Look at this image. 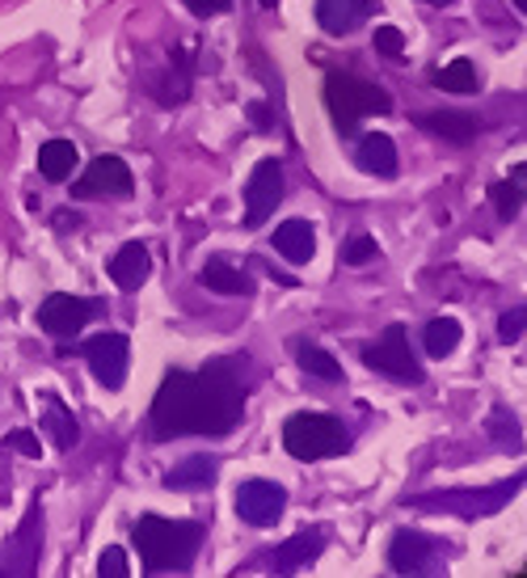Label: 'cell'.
<instances>
[{"instance_id":"6da1fadb","label":"cell","mask_w":527,"mask_h":578,"mask_svg":"<svg viewBox=\"0 0 527 578\" xmlns=\"http://www.w3.org/2000/svg\"><path fill=\"white\" fill-rule=\"evenodd\" d=\"M258 363L249 351L216 355L203 367H169L148 406V439H228L245 422Z\"/></svg>"},{"instance_id":"7a4b0ae2","label":"cell","mask_w":527,"mask_h":578,"mask_svg":"<svg viewBox=\"0 0 527 578\" xmlns=\"http://www.w3.org/2000/svg\"><path fill=\"white\" fill-rule=\"evenodd\" d=\"M203 540H207V520H169L144 511L131 524V545L140 554L144 575H191Z\"/></svg>"},{"instance_id":"3957f363","label":"cell","mask_w":527,"mask_h":578,"mask_svg":"<svg viewBox=\"0 0 527 578\" xmlns=\"http://www.w3.org/2000/svg\"><path fill=\"white\" fill-rule=\"evenodd\" d=\"M519 490H524V473L494 485H455V490H431V494H406L401 503L413 511H443L464 524H477V520H494Z\"/></svg>"},{"instance_id":"277c9868","label":"cell","mask_w":527,"mask_h":578,"mask_svg":"<svg viewBox=\"0 0 527 578\" xmlns=\"http://www.w3.org/2000/svg\"><path fill=\"white\" fill-rule=\"evenodd\" d=\"M355 448V431L325 410H300L283 422V452L300 464H316V460H337Z\"/></svg>"},{"instance_id":"5b68a950","label":"cell","mask_w":527,"mask_h":578,"mask_svg":"<svg viewBox=\"0 0 527 578\" xmlns=\"http://www.w3.org/2000/svg\"><path fill=\"white\" fill-rule=\"evenodd\" d=\"M325 106L334 115V127L342 136H359V122L372 115H392V94L376 85V81H363L351 73H330L325 76Z\"/></svg>"},{"instance_id":"8992f818","label":"cell","mask_w":527,"mask_h":578,"mask_svg":"<svg viewBox=\"0 0 527 578\" xmlns=\"http://www.w3.org/2000/svg\"><path fill=\"white\" fill-rule=\"evenodd\" d=\"M359 360L367 372H376V376L392 381V385H401V388L427 385V367H422V360L413 355V346H409V330L401 325V321L384 325L380 338L363 342Z\"/></svg>"},{"instance_id":"52a82bcc","label":"cell","mask_w":527,"mask_h":578,"mask_svg":"<svg viewBox=\"0 0 527 578\" xmlns=\"http://www.w3.org/2000/svg\"><path fill=\"white\" fill-rule=\"evenodd\" d=\"M384 561H388L392 575H409V578L448 575V566H452V545L422 528H397L388 536Z\"/></svg>"},{"instance_id":"ba28073f","label":"cell","mask_w":527,"mask_h":578,"mask_svg":"<svg viewBox=\"0 0 527 578\" xmlns=\"http://www.w3.org/2000/svg\"><path fill=\"white\" fill-rule=\"evenodd\" d=\"M43 540H47V511L43 499L34 494L25 506L22 524L9 532V540L0 545V575L9 578H34L43 566Z\"/></svg>"},{"instance_id":"9c48e42d","label":"cell","mask_w":527,"mask_h":578,"mask_svg":"<svg viewBox=\"0 0 527 578\" xmlns=\"http://www.w3.org/2000/svg\"><path fill=\"white\" fill-rule=\"evenodd\" d=\"M194 76H198V43H178L169 47L165 64L144 76V94L165 110L186 106L194 94Z\"/></svg>"},{"instance_id":"30bf717a","label":"cell","mask_w":527,"mask_h":578,"mask_svg":"<svg viewBox=\"0 0 527 578\" xmlns=\"http://www.w3.org/2000/svg\"><path fill=\"white\" fill-rule=\"evenodd\" d=\"M73 355L85 360L89 376H94L106 393H122L127 372H131V338L119 334V330H101V334L85 338Z\"/></svg>"},{"instance_id":"8fae6325","label":"cell","mask_w":527,"mask_h":578,"mask_svg":"<svg viewBox=\"0 0 527 578\" xmlns=\"http://www.w3.org/2000/svg\"><path fill=\"white\" fill-rule=\"evenodd\" d=\"M283 194H288V169H283L279 157H262L258 165L249 169V182H245V216H240V224L249 233L266 228L270 216L279 212Z\"/></svg>"},{"instance_id":"7c38bea8","label":"cell","mask_w":527,"mask_h":578,"mask_svg":"<svg viewBox=\"0 0 527 578\" xmlns=\"http://www.w3.org/2000/svg\"><path fill=\"white\" fill-rule=\"evenodd\" d=\"M106 313V300L101 296H73V291H51L47 300L39 304V330L60 342H73L85 334V325L94 317Z\"/></svg>"},{"instance_id":"4fadbf2b","label":"cell","mask_w":527,"mask_h":578,"mask_svg":"<svg viewBox=\"0 0 527 578\" xmlns=\"http://www.w3.org/2000/svg\"><path fill=\"white\" fill-rule=\"evenodd\" d=\"M136 194V173L131 165L115 157V152H106V157H94L85 173L73 182V199L76 203H122V199H131Z\"/></svg>"},{"instance_id":"5bb4252c","label":"cell","mask_w":527,"mask_h":578,"mask_svg":"<svg viewBox=\"0 0 527 578\" xmlns=\"http://www.w3.org/2000/svg\"><path fill=\"white\" fill-rule=\"evenodd\" d=\"M288 503V485L270 482V478H245V482H237V494H233V511L249 528H275L283 520Z\"/></svg>"},{"instance_id":"9a60e30c","label":"cell","mask_w":527,"mask_h":578,"mask_svg":"<svg viewBox=\"0 0 527 578\" xmlns=\"http://www.w3.org/2000/svg\"><path fill=\"white\" fill-rule=\"evenodd\" d=\"M330 549V532L325 528H304L288 536V540H279L275 549H262L258 557V566L270 570V575H300V570H309L316 566V557Z\"/></svg>"},{"instance_id":"2e32d148","label":"cell","mask_w":527,"mask_h":578,"mask_svg":"<svg viewBox=\"0 0 527 578\" xmlns=\"http://www.w3.org/2000/svg\"><path fill=\"white\" fill-rule=\"evenodd\" d=\"M372 13H380V0H316V25H321V34H330V39H346V34H355Z\"/></svg>"},{"instance_id":"e0dca14e","label":"cell","mask_w":527,"mask_h":578,"mask_svg":"<svg viewBox=\"0 0 527 578\" xmlns=\"http://www.w3.org/2000/svg\"><path fill=\"white\" fill-rule=\"evenodd\" d=\"M219 482V460L212 452H194V457L178 460L173 469H165V485L169 494H207V490H216Z\"/></svg>"},{"instance_id":"ac0fdd59","label":"cell","mask_w":527,"mask_h":578,"mask_svg":"<svg viewBox=\"0 0 527 578\" xmlns=\"http://www.w3.org/2000/svg\"><path fill=\"white\" fill-rule=\"evenodd\" d=\"M409 119H413V127H422L427 136H439L448 144H473L485 131V122L477 115H469V110H418Z\"/></svg>"},{"instance_id":"d6986e66","label":"cell","mask_w":527,"mask_h":578,"mask_svg":"<svg viewBox=\"0 0 527 578\" xmlns=\"http://www.w3.org/2000/svg\"><path fill=\"white\" fill-rule=\"evenodd\" d=\"M355 169L372 173V178H397L401 173V152H397V140L384 136V131H367L355 140Z\"/></svg>"},{"instance_id":"ffe728a7","label":"cell","mask_w":527,"mask_h":578,"mask_svg":"<svg viewBox=\"0 0 527 578\" xmlns=\"http://www.w3.org/2000/svg\"><path fill=\"white\" fill-rule=\"evenodd\" d=\"M198 283L207 291H216V296H240V300H249V296L258 291L249 266L228 263V258H219V254H212L207 263L198 266Z\"/></svg>"},{"instance_id":"44dd1931","label":"cell","mask_w":527,"mask_h":578,"mask_svg":"<svg viewBox=\"0 0 527 578\" xmlns=\"http://www.w3.org/2000/svg\"><path fill=\"white\" fill-rule=\"evenodd\" d=\"M270 249L288 266H309L312 258H316V228L300 216L283 220V224L270 233Z\"/></svg>"},{"instance_id":"7402d4cb","label":"cell","mask_w":527,"mask_h":578,"mask_svg":"<svg viewBox=\"0 0 527 578\" xmlns=\"http://www.w3.org/2000/svg\"><path fill=\"white\" fill-rule=\"evenodd\" d=\"M106 275H110V283H119V291H140L152 275V249L144 242H127L110 254Z\"/></svg>"},{"instance_id":"603a6c76","label":"cell","mask_w":527,"mask_h":578,"mask_svg":"<svg viewBox=\"0 0 527 578\" xmlns=\"http://www.w3.org/2000/svg\"><path fill=\"white\" fill-rule=\"evenodd\" d=\"M291 360L295 367L304 372V376H316V381H325V385H346V372H342V363L334 360V351H325L321 342H312V338H291Z\"/></svg>"},{"instance_id":"cb8c5ba5","label":"cell","mask_w":527,"mask_h":578,"mask_svg":"<svg viewBox=\"0 0 527 578\" xmlns=\"http://www.w3.org/2000/svg\"><path fill=\"white\" fill-rule=\"evenodd\" d=\"M43 431L55 443V452H73L80 443V422L60 393H43Z\"/></svg>"},{"instance_id":"d4e9b609","label":"cell","mask_w":527,"mask_h":578,"mask_svg":"<svg viewBox=\"0 0 527 578\" xmlns=\"http://www.w3.org/2000/svg\"><path fill=\"white\" fill-rule=\"evenodd\" d=\"M76 161H80V148H76L73 140H64V136L39 144V178L51 182V186H64V182L73 178Z\"/></svg>"},{"instance_id":"484cf974","label":"cell","mask_w":527,"mask_h":578,"mask_svg":"<svg viewBox=\"0 0 527 578\" xmlns=\"http://www.w3.org/2000/svg\"><path fill=\"white\" fill-rule=\"evenodd\" d=\"M431 85H434V89H443V94H460V97L481 94L477 60H469V55H455V60H448L443 68H431Z\"/></svg>"},{"instance_id":"4316f807","label":"cell","mask_w":527,"mask_h":578,"mask_svg":"<svg viewBox=\"0 0 527 578\" xmlns=\"http://www.w3.org/2000/svg\"><path fill=\"white\" fill-rule=\"evenodd\" d=\"M460 342H464V325H460L455 317H431V321L422 325V351H427L431 360H448V355H455Z\"/></svg>"},{"instance_id":"83f0119b","label":"cell","mask_w":527,"mask_h":578,"mask_svg":"<svg viewBox=\"0 0 527 578\" xmlns=\"http://www.w3.org/2000/svg\"><path fill=\"white\" fill-rule=\"evenodd\" d=\"M485 435L494 439L498 452H524V427H519V414L506 410V406H494L490 418H485Z\"/></svg>"},{"instance_id":"f1b7e54d","label":"cell","mask_w":527,"mask_h":578,"mask_svg":"<svg viewBox=\"0 0 527 578\" xmlns=\"http://www.w3.org/2000/svg\"><path fill=\"white\" fill-rule=\"evenodd\" d=\"M490 203L498 207V220L503 224H510V220H519V212H524V178H506V182H494L490 186Z\"/></svg>"},{"instance_id":"f546056e","label":"cell","mask_w":527,"mask_h":578,"mask_svg":"<svg viewBox=\"0 0 527 578\" xmlns=\"http://www.w3.org/2000/svg\"><path fill=\"white\" fill-rule=\"evenodd\" d=\"M337 258H342V266H372V263H380V242H376V237H367V233H355V237H346V242H342Z\"/></svg>"},{"instance_id":"4dcf8cb0","label":"cell","mask_w":527,"mask_h":578,"mask_svg":"<svg viewBox=\"0 0 527 578\" xmlns=\"http://www.w3.org/2000/svg\"><path fill=\"white\" fill-rule=\"evenodd\" d=\"M4 452H18V457H25V460H39L43 457V443H39V435L34 431L18 427V431H9L4 439H0V457H4Z\"/></svg>"},{"instance_id":"1f68e13d","label":"cell","mask_w":527,"mask_h":578,"mask_svg":"<svg viewBox=\"0 0 527 578\" xmlns=\"http://www.w3.org/2000/svg\"><path fill=\"white\" fill-rule=\"evenodd\" d=\"M127 575H131L127 549L122 545H106L101 557H97V578H127Z\"/></svg>"},{"instance_id":"d6a6232c","label":"cell","mask_w":527,"mask_h":578,"mask_svg":"<svg viewBox=\"0 0 527 578\" xmlns=\"http://www.w3.org/2000/svg\"><path fill=\"white\" fill-rule=\"evenodd\" d=\"M372 47L380 51L384 60H401V51H406V34H401L397 25H376V34H372Z\"/></svg>"},{"instance_id":"836d02e7","label":"cell","mask_w":527,"mask_h":578,"mask_svg":"<svg viewBox=\"0 0 527 578\" xmlns=\"http://www.w3.org/2000/svg\"><path fill=\"white\" fill-rule=\"evenodd\" d=\"M524 317H527L524 304H515V309H506V313L498 317V342H503V346H515V342L524 338Z\"/></svg>"},{"instance_id":"e575fe53","label":"cell","mask_w":527,"mask_h":578,"mask_svg":"<svg viewBox=\"0 0 527 578\" xmlns=\"http://www.w3.org/2000/svg\"><path fill=\"white\" fill-rule=\"evenodd\" d=\"M249 270H262L266 279H275L279 288H300V279H295V275H288V270H279V266L270 263V258H262V254H254V258H249Z\"/></svg>"},{"instance_id":"d590c367","label":"cell","mask_w":527,"mask_h":578,"mask_svg":"<svg viewBox=\"0 0 527 578\" xmlns=\"http://www.w3.org/2000/svg\"><path fill=\"white\" fill-rule=\"evenodd\" d=\"M249 127L258 131V136H270L279 119H275V110H270V101H249Z\"/></svg>"},{"instance_id":"8d00e7d4","label":"cell","mask_w":527,"mask_h":578,"mask_svg":"<svg viewBox=\"0 0 527 578\" xmlns=\"http://www.w3.org/2000/svg\"><path fill=\"white\" fill-rule=\"evenodd\" d=\"M186 4V13H194V18H219V13H228L237 0H182Z\"/></svg>"},{"instance_id":"74e56055","label":"cell","mask_w":527,"mask_h":578,"mask_svg":"<svg viewBox=\"0 0 527 578\" xmlns=\"http://www.w3.org/2000/svg\"><path fill=\"white\" fill-rule=\"evenodd\" d=\"M51 228H55L60 237H68V233H76V228H80V212H73V207H60V212L51 216Z\"/></svg>"},{"instance_id":"f35d334b","label":"cell","mask_w":527,"mask_h":578,"mask_svg":"<svg viewBox=\"0 0 527 578\" xmlns=\"http://www.w3.org/2000/svg\"><path fill=\"white\" fill-rule=\"evenodd\" d=\"M418 4H431V9H443V4H455V0H418Z\"/></svg>"},{"instance_id":"ab89813d","label":"cell","mask_w":527,"mask_h":578,"mask_svg":"<svg viewBox=\"0 0 527 578\" xmlns=\"http://www.w3.org/2000/svg\"><path fill=\"white\" fill-rule=\"evenodd\" d=\"M258 4H262L266 13H270V9H279V4H283V0H258Z\"/></svg>"}]
</instances>
